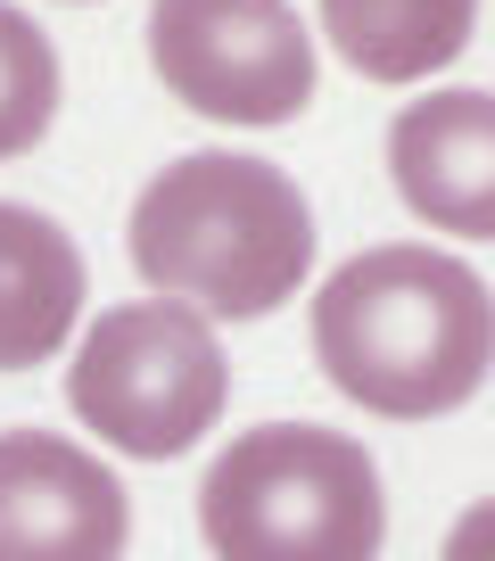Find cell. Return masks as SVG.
<instances>
[{"label": "cell", "mask_w": 495, "mask_h": 561, "mask_svg": "<svg viewBox=\"0 0 495 561\" xmlns=\"http://www.w3.org/2000/svg\"><path fill=\"white\" fill-rule=\"evenodd\" d=\"M314 364L380 421H438L495 371V289L446 248H364L314 289Z\"/></svg>", "instance_id": "obj_1"}, {"label": "cell", "mask_w": 495, "mask_h": 561, "mask_svg": "<svg viewBox=\"0 0 495 561\" xmlns=\"http://www.w3.org/2000/svg\"><path fill=\"white\" fill-rule=\"evenodd\" d=\"M133 273L215 322H256L314 273V207L281 165L248 149H191L133 198Z\"/></svg>", "instance_id": "obj_2"}, {"label": "cell", "mask_w": 495, "mask_h": 561, "mask_svg": "<svg viewBox=\"0 0 495 561\" xmlns=\"http://www.w3.org/2000/svg\"><path fill=\"white\" fill-rule=\"evenodd\" d=\"M198 537L215 561H380V462L322 421L240 430L198 479Z\"/></svg>", "instance_id": "obj_3"}, {"label": "cell", "mask_w": 495, "mask_h": 561, "mask_svg": "<svg viewBox=\"0 0 495 561\" xmlns=\"http://www.w3.org/2000/svg\"><path fill=\"white\" fill-rule=\"evenodd\" d=\"M67 404L91 438L133 462L191 455L231 404V355L215 339V314L182 298H133L91 314L67 364Z\"/></svg>", "instance_id": "obj_4"}, {"label": "cell", "mask_w": 495, "mask_h": 561, "mask_svg": "<svg viewBox=\"0 0 495 561\" xmlns=\"http://www.w3.org/2000/svg\"><path fill=\"white\" fill-rule=\"evenodd\" d=\"M149 67L191 116L256 133L314 100V34L289 0H149Z\"/></svg>", "instance_id": "obj_5"}, {"label": "cell", "mask_w": 495, "mask_h": 561, "mask_svg": "<svg viewBox=\"0 0 495 561\" xmlns=\"http://www.w3.org/2000/svg\"><path fill=\"white\" fill-rule=\"evenodd\" d=\"M133 495L58 430H0V561H124Z\"/></svg>", "instance_id": "obj_6"}, {"label": "cell", "mask_w": 495, "mask_h": 561, "mask_svg": "<svg viewBox=\"0 0 495 561\" xmlns=\"http://www.w3.org/2000/svg\"><path fill=\"white\" fill-rule=\"evenodd\" d=\"M389 182L429 231L495 240V91H429L389 124Z\"/></svg>", "instance_id": "obj_7"}, {"label": "cell", "mask_w": 495, "mask_h": 561, "mask_svg": "<svg viewBox=\"0 0 495 561\" xmlns=\"http://www.w3.org/2000/svg\"><path fill=\"white\" fill-rule=\"evenodd\" d=\"M91 298L83 248L58 215L0 198V371H34L74 339Z\"/></svg>", "instance_id": "obj_8"}, {"label": "cell", "mask_w": 495, "mask_h": 561, "mask_svg": "<svg viewBox=\"0 0 495 561\" xmlns=\"http://www.w3.org/2000/svg\"><path fill=\"white\" fill-rule=\"evenodd\" d=\"M322 34L364 83H422L479 34V0H322Z\"/></svg>", "instance_id": "obj_9"}, {"label": "cell", "mask_w": 495, "mask_h": 561, "mask_svg": "<svg viewBox=\"0 0 495 561\" xmlns=\"http://www.w3.org/2000/svg\"><path fill=\"white\" fill-rule=\"evenodd\" d=\"M58 116V50L18 0H0V165L25 158Z\"/></svg>", "instance_id": "obj_10"}, {"label": "cell", "mask_w": 495, "mask_h": 561, "mask_svg": "<svg viewBox=\"0 0 495 561\" xmlns=\"http://www.w3.org/2000/svg\"><path fill=\"white\" fill-rule=\"evenodd\" d=\"M438 561H495V495H479V504L446 528V553Z\"/></svg>", "instance_id": "obj_11"}]
</instances>
